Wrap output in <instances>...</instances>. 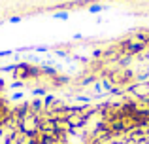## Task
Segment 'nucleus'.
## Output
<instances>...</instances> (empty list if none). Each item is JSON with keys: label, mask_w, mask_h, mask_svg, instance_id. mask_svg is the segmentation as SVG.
Instances as JSON below:
<instances>
[{"label": "nucleus", "mask_w": 149, "mask_h": 144, "mask_svg": "<svg viewBox=\"0 0 149 144\" xmlns=\"http://www.w3.org/2000/svg\"><path fill=\"white\" fill-rule=\"evenodd\" d=\"M102 10H104V6H102V4H95V6L89 8V13H98V11H102Z\"/></svg>", "instance_id": "nucleus-1"}, {"label": "nucleus", "mask_w": 149, "mask_h": 144, "mask_svg": "<svg viewBox=\"0 0 149 144\" xmlns=\"http://www.w3.org/2000/svg\"><path fill=\"white\" fill-rule=\"evenodd\" d=\"M55 19H68V13L66 11H58V13H55Z\"/></svg>", "instance_id": "nucleus-2"}]
</instances>
